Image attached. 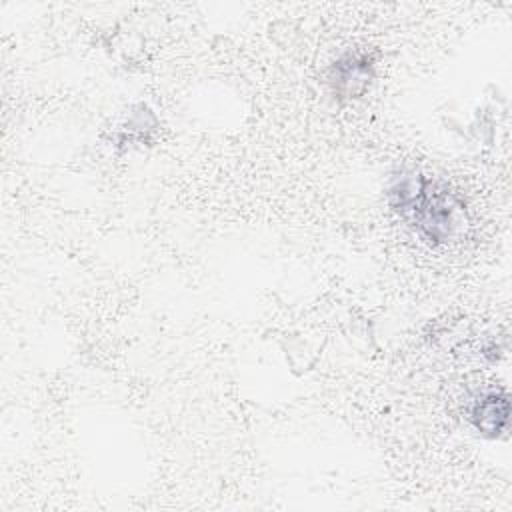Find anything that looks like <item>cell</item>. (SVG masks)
I'll return each instance as SVG.
<instances>
[{
    "mask_svg": "<svg viewBox=\"0 0 512 512\" xmlns=\"http://www.w3.org/2000/svg\"><path fill=\"white\" fill-rule=\"evenodd\" d=\"M388 206L428 244L456 240L468 222L464 200L444 182L416 170L400 168L386 184Z\"/></svg>",
    "mask_w": 512,
    "mask_h": 512,
    "instance_id": "1",
    "label": "cell"
},
{
    "mask_svg": "<svg viewBox=\"0 0 512 512\" xmlns=\"http://www.w3.org/2000/svg\"><path fill=\"white\" fill-rule=\"evenodd\" d=\"M374 76L376 56L364 48H350L330 64L326 84L336 102H350L366 94Z\"/></svg>",
    "mask_w": 512,
    "mask_h": 512,
    "instance_id": "2",
    "label": "cell"
},
{
    "mask_svg": "<svg viewBox=\"0 0 512 512\" xmlns=\"http://www.w3.org/2000/svg\"><path fill=\"white\" fill-rule=\"evenodd\" d=\"M468 422L478 436L498 440L506 436L510 424V398L504 390H486L478 394L468 408Z\"/></svg>",
    "mask_w": 512,
    "mask_h": 512,
    "instance_id": "3",
    "label": "cell"
}]
</instances>
